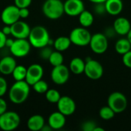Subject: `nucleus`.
Returning <instances> with one entry per match:
<instances>
[{"mask_svg":"<svg viewBox=\"0 0 131 131\" xmlns=\"http://www.w3.org/2000/svg\"><path fill=\"white\" fill-rule=\"evenodd\" d=\"M30 94V85L25 81H15L8 91L9 100L15 104L24 103Z\"/></svg>","mask_w":131,"mask_h":131,"instance_id":"nucleus-1","label":"nucleus"},{"mask_svg":"<svg viewBox=\"0 0 131 131\" xmlns=\"http://www.w3.org/2000/svg\"><path fill=\"white\" fill-rule=\"evenodd\" d=\"M28 41L31 45L35 48H41L49 45L51 38L46 28L41 25H37L31 28L28 35Z\"/></svg>","mask_w":131,"mask_h":131,"instance_id":"nucleus-2","label":"nucleus"},{"mask_svg":"<svg viewBox=\"0 0 131 131\" xmlns=\"http://www.w3.org/2000/svg\"><path fill=\"white\" fill-rule=\"evenodd\" d=\"M42 12L49 19H58L64 13V3L61 0H46L42 5Z\"/></svg>","mask_w":131,"mask_h":131,"instance_id":"nucleus-3","label":"nucleus"},{"mask_svg":"<svg viewBox=\"0 0 131 131\" xmlns=\"http://www.w3.org/2000/svg\"><path fill=\"white\" fill-rule=\"evenodd\" d=\"M91 35H92L87 28L81 26L74 28L71 31L69 38L71 44L79 47H84L89 45Z\"/></svg>","mask_w":131,"mask_h":131,"instance_id":"nucleus-4","label":"nucleus"},{"mask_svg":"<svg viewBox=\"0 0 131 131\" xmlns=\"http://www.w3.org/2000/svg\"><path fill=\"white\" fill-rule=\"evenodd\" d=\"M20 117L15 111H5L0 115V129L4 131L15 130L20 124Z\"/></svg>","mask_w":131,"mask_h":131,"instance_id":"nucleus-5","label":"nucleus"},{"mask_svg":"<svg viewBox=\"0 0 131 131\" xmlns=\"http://www.w3.org/2000/svg\"><path fill=\"white\" fill-rule=\"evenodd\" d=\"M107 105L116 114H121L127 107V99L123 93L115 91L109 95L107 98Z\"/></svg>","mask_w":131,"mask_h":131,"instance_id":"nucleus-6","label":"nucleus"},{"mask_svg":"<svg viewBox=\"0 0 131 131\" xmlns=\"http://www.w3.org/2000/svg\"><path fill=\"white\" fill-rule=\"evenodd\" d=\"M89 45L94 53L101 54L105 53L108 48V39L104 34L96 33L91 35Z\"/></svg>","mask_w":131,"mask_h":131,"instance_id":"nucleus-7","label":"nucleus"},{"mask_svg":"<svg viewBox=\"0 0 131 131\" xmlns=\"http://www.w3.org/2000/svg\"><path fill=\"white\" fill-rule=\"evenodd\" d=\"M84 73L91 80H98L104 74V68L99 61L90 58L85 61Z\"/></svg>","mask_w":131,"mask_h":131,"instance_id":"nucleus-8","label":"nucleus"},{"mask_svg":"<svg viewBox=\"0 0 131 131\" xmlns=\"http://www.w3.org/2000/svg\"><path fill=\"white\" fill-rule=\"evenodd\" d=\"M31 47V45L27 38H16L9 49L13 56L23 58L28 54Z\"/></svg>","mask_w":131,"mask_h":131,"instance_id":"nucleus-9","label":"nucleus"},{"mask_svg":"<svg viewBox=\"0 0 131 131\" xmlns=\"http://www.w3.org/2000/svg\"><path fill=\"white\" fill-rule=\"evenodd\" d=\"M70 78V69L64 64L53 67L51 72V78L52 81L58 84L62 85L67 83Z\"/></svg>","mask_w":131,"mask_h":131,"instance_id":"nucleus-10","label":"nucleus"},{"mask_svg":"<svg viewBox=\"0 0 131 131\" xmlns=\"http://www.w3.org/2000/svg\"><path fill=\"white\" fill-rule=\"evenodd\" d=\"M1 19L5 25H12L20 19L19 8L15 5L6 6L2 12Z\"/></svg>","mask_w":131,"mask_h":131,"instance_id":"nucleus-11","label":"nucleus"},{"mask_svg":"<svg viewBox=\"0 0 131 131\" xmlns=\"http://www.w3.org/2000/svg\"><path fill=\"white\" fill-rule=\"evenodd\" d=\"M44 75V69L41 65L38 64H32L27 68V74L25 81L32 86L35 83L42 79Z\"/></svg>","mask_w":131,"mask_h":131,"instance_id":"nucleus-12","label":"nucleus"},{"mask_svg":"<svg viewBox=\"0 0 131 131\" xmlns=\"http://www.w3.org/2000/svg\"><path fill=\"white\" fill-rule=\"evenodd\" d=\"M58 110L64 116H71L76 111L75 101L68 96L61 97L60 100L57 103Z\"/></svg>","mask_w":131,"mask_h":131,"instance_id":"nucleus-13","label":"nucleus"},{"mask_svg":"<svg viewBox=\"0 0 131 131\" xmlns=\"http://www.w3.org/2000/svg\"><path fill=\"white\" fill-rule=\"evenodd\" d=\"M64 13L71 17L78 16L84 10L82 0H66L64 2Z\"/></svg>","mask_w":131,"mask_h":131,"instance_id":"nucleus-14","label":"nucleus"},{"mask_svg":"<svg viewBox=\"0 0 131 131\" xmlns=\"http://www.w3.org/2000/svg\"><path fill=\"white\" fill-rule=\"evenodd\" d=\"M31 28L23 21H17L11 25V35L15 38H28Z\"/></svg>","mask_w":131,"mask_h":131,"instance_id":"nucleus-15","label":"nucleus"},{"mask_svg":"<svg viewBox=\"0 0 131 131\" xmlns=\"http://www.w3.org/2000/svg\"><path fill=\"white\" fill-rule=\"evenodd\" d=\"M48 123L52 130H60L63 128L66 124V116L58 111L53 112L50 114Z\"/></svg>","mask_w":131,"mask_h":131,"instance_id":"nucleus-16","label":"nucleus"},{"mask_svg":"<svg viewBox=\"0 0 131 131\" xmlns=\"http://www.w3.org/2000/svg\"><path fill=\"white\" fill-rule=\"evenodd\" d=\"M114 31L120 35H127L131 28L130 21L124 17H119L116 18L113 25Z\"/></svg>","mask_w":131,"mask_h":131,"instance_id":"nucleus-17","label":"nucleus"},{"mask_svg":"<svg viewBox=\"0 0 131 131\" xmlns=\"http://www.w3.org/2000/svg\"><path fill=\"white\" fill-rule=\"evenodd\" d=\"M16 65V61L14 58L5 56L0 60V73L4 75L12 74Z\"/></svg>","mask_w":131,"mask_h":131,"instance_id":"nucleus-18","label":"nucleus"},{"mask_svg":"<svg viewBox=\"0 0 131 131\" xmlns=\"http://www.w3.org/2000/svg\"><path fill=\"white\" fill-rule=\"evenodd\" d=\"M106 12L111 15H117L123 10L124 4L122 0H107L104 2Z\"/></svg>","mask_w":131,"mask_h":131,"instance_id":"nucleus-19","label":"nucleus"},{"mask_svg":"<svg viewBox=\"0 0 131 131\" xmlns=\"http://www.w3.org/2000/svg\"><path fill=\"white\" fill-rule=\"evenodd\" d=\"M45 124V123L44 117L39 114H35L30 117L27 121V127L31 131L41 130Z\"/></svg>","mask_w":131,"mask_h":131,"instance_id":"nucleus-20","label":"nucleus"},{"mask_svg":"<svg viewBox=\"0 0 131 131\" xmlns=\"http://www.w3.org/2000/svg\"><path fill=\"white\" fill-rule=\"evenodd\" d=\"M85 61L79 57H75L71 59L69 65L70 71L74 74H81L84 72Z\"/></svg>","mask_w":131,"mask_h":131,"instance_id":"nucleus-21","label":"nucleus"},{"mask_svg":"<svg viewBox=\"0 0 131 131\" xmlns=\"http://www.w3.org/2000/svg\"><path fill=\"white\" fill-rule=\"evenodd\" d=\"M71 45V41L69 37L66 36H60L57 38L54 41V47L56 51H64L68 50Z\"/></svg>","mask_w":131,"mask_h":131,"instance_id":"nucleus-22","label":"nucleus"},{"mask_svg":"<svg viewBox=\"0 0 131 131\" xmlns=\"http://www.w3.org/2000/svg\"><path fill=\"white\" fill-rule=\"evenodd\" d=\"M79 23L82 27L84 28H88L90 26H91L94 21V15L87 10H84L79 15Z\"/></svg>","mask_w":131,"mask_h":131,"instance_id":"nucleus-23","label":"nucleus"},{"mask_svg":"<svg viewBox=\"0 0 131 131\" xmlns=\"http://www.w3.org/2000/svg\"><path fill=\"white\" fill-rule=\"evenodd\" d=\"M131 50V44L127 38H121L115 44V51L119 54H124Z\"/></svg>","mask_w":131,"mask_h":131,"instance_id":"nucleus-24","label":"nucleus"},{"mask_svg":"<svg viewBox=\"0 0 131 131\" xmlns=\"http://www.w3.org/2000/svg\"><path fill=\"white\" fill-rule=\"evenodd\" d=\"M27 68L23 65H16L12 73L15 81H25Z\"/></svg>","mask_w":131,"mask_h":131,"instance_id":"nucleus-25","label":"nucleus"},{"mask_svg":"<svg viewBox=\"0 0 131 131\" xmlns=\"http://www.w3.org/2000/svg\"><path fill=\"white\" fill-rule=\"evenodd\" d=\"M48 61L53 67H55V66L63 64L64 57L61 51H52V53L51 54L48 58Z\"/></svg>","mask_w":131,"mask_h":131,"instance_id":"nucleus-26","label":"nucleus"},{"mask_svg":"<svg viewBox=\"0 0 131 131\" xmlns=\"http://www.w3.org/2000/svg\"><path fill=\"white\" fill-rule=\"evenodd\" d=\"M115 114L116 113L108 105L102 107L99 111V115L101 118H102L104 121H110L113 119Z\"/></svg>","mask_w":131,"mask_h":131,"instance_id":"nucleus-27","label":"nucleus"},{"mask_svg":"<svg viewBox=\"0 0 131 131\" xmlns=\"http://www.w3.org/2000/svg\"><path fill=\"white\" fill-rule=\"evenodd\" d=\"M61 94L58 91L55 89H48L45 93L46 100L51 104H57L61 98Z\"/></svg>","mask_w":131,"mask_h":131,"instance_id":"nucleus-28","label":"nucleus"},{"mask_svg":"<svg viewBox=\"0 0 131 131\" xmlns=\"http://www.w3.org/2000/svg\"><path fill=\"white\" fill-rule=\"evenodd\" d=\"M32 88L35 92H37L38 94H45L46 91L49 89L48 83L46 81H43L42 79H41L40 81L35 83L32 85Z\"/></svg>","mask_w":131,"mask_h":131,"instance_id":"nucleus-29","label":"nucleus"},{"mask_svg":"<svg viewBox=\"0 0 131 131\" xmlns=\"http://www.w3.org/2000/svg\"><path fill=\"white\" fill-rule=\"evenodd\" d=\"M41 51H40V56L42 59L44 60H48L51 54L52 53V50L50 48H48L47 46L44 47V48H41Z\"/></svg>","mask_w":131,"mask_h":131,"instance_id":"nucleus-30","label":"nucleus"},{"mask_svg":"<svg viewBox=\"0 0 131 131\" xmlns=\"http://www.w3.org/2000/svg\"><path fill=\"white\" fill-rule=\"evenodd\" d=\"M122 62L128 68H131V50L122 55Z\"/></svg>","mask_w":131,"mask_h":131,"instance_id":"nucleus-31","label":"nucleus"},{"mask_svg":"<svg viewBox=\"0 0 131 131\" xmlns=\"http://www.w3.org/2000/svg\"><path fill=\"white\" fill-rule=\"evenodd\" d=\"M8 89V84L6 80L3 77H0V97L5 94Z\"/></svg>","mask_w":131,"mask_h":131,"instance_id":"nucleus-32","label":"nucleus"},{"mask_svg":"<svg viewBox=\"0 0 131 131\" xmlns=\"http://www.w3.org/2000/svg\"><path fill=\"white\" fill-rule=\"evenodd\" d=\"M32 0H14L15 5L19 8H28L31 4Z\"/></svg>","mask_w":131,"mask_h":131,"instance_id":"nucleus-33","label":"nucleus"},{"mask_svg":"<svg viewBox=\"0 0 131 131\" xmlns=\"http://www.w3.org/2000/svg\"><path fill=\"white\" fill-rule=\"evenodd\" d=\"M97 127L96 124L93 121H86L82 124V130L84 131H94V128Z\"/></svg>","mask_w":131,"mask_h":131,"instance_id":"nucleus-34","label":"nucleus"},{"mask_svg":"<svg viewBox=\"0 0 131 131\" xmlns=\"http://www.w3.org/2000/svg\"><path fill=\"white\" fill-rule=\"evenodd\" d=\"M29 10L28 8H19V15H20V18H26L28 17L29 15Z\"/></svg>","mask_w":131,"mask_h":131,"instance_id":"nucleus-35","label":"nucleus"},{"mask_svg":"<svg viewBox=\"0 0 131 131\" xmlns=\"http://www.w3.org/2000/svg\"><path fill=\"white\" fill-rule=\"evenodd\" d=\"M7 111V103L6 101L0 97V115Z\"/></svg>","mask_w":131,"mask_h":131,"instance_id":"nucleus-36","label":"nucleus"},{"mask_svg":"<svg viewBox=\"0 0 131 131\" xmlns=\"http://www.w3.org/2000/svg\"><path fill=\"white\" fill-rule=\"evenodd\" d=\"M7 35H5L2 31H0V49L5 46V41L7 39Z\"/></svg>","mask_w":131,"mask_h":131,"instance_id":"nucleus-37","label":"nucleus"},{"mask_svg":"<svg viewBox=\"0 0 131 131\" xmlns=\"http://www.w3.org/2000/svg\"><path fill=\"white\" fill-rule=\"evenodd\" d=\"M2 32L6 35H11V25H5V26L2 28Z\"/></svg>","mask_w":131,"mask_h":131,"instance_id":"nucleus-38","label":"nucleus"},{"mask_svg":"<svg viewBox=\"0 0 131 131\" xmlns=\"http://www.w3.org/2000/svg\"><path fill=\"white\" fill-rule=\"evenodd\" d=\"M14 41H15V40H13V39H12V38H7V39H6V41H5V46L10 48V47L12 45Z\"/></svg>","mask_w":131,"mask_h":131,"instance_id":"nucleus-39","label":"nucleus"},{"mask_svg":"<svg viewBox=\"0 0 131 131\" xmlns=\"http://www.w3.org/2000/svg\"><path fill=\"white\" fill-rule=\"evenodd\" d=\"M89 1L94 4H98V3H104L107 0H89Z\"/></svg>","mask_w":131,"mask_h":131,"instance_id":"nucleus-40","label":"nucleus"},{"mask_svg":"<svg viewBox=\"0 0 131 131\" xmlns=\"http://www.w3.org/2000/svg\"><path fill=\"white\" fill-rule=\"evenodd\" d=\"M127 38L129 40V41L130 42L131 44V28L130 30L129 31V32L127 33Z\"/></svg>","mask_w":131,"mask_h":131,"instance_id":"nucleus-41","label":"nucleus"},{"mask_svg":"<svg viewBox=\"0 0 131 131\" xmlns=\"http://www.w3.org/2000/svg\"><path fill=\"white\" fill-rule=\"evenodd\" d=\"M94 131H104V129H103V128H101V127H96L95 128H94Z\"/></svg>","mask_w":131,"mask_h":131,"instance_id":"nucleus-42","label":"nucleus"}]
</instances>
